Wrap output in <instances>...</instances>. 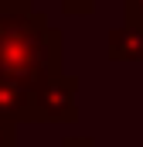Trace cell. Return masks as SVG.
I'll return each instance as SVG.
<instances>
[{"label":"cell","instance_id":"6da1fadb","mask_svg":"<svg viewBox=\"0 0 143 147\" xmlns=\"http://www.w3.org/2000/svg\"><path fill=\"white\" fill-rule=\"evenodd\" d=\"M61 72V31L48 28L37 34L3 38L0 41V79L17 82L34 92Z\"/></svg>","mask_w":143,"mask_h":147},{"label":"cell","instance_id":"7a4b0ae2","mask_svg":"<svg viewBox=\"0 0 143 147\" xmlns=\"http://www.w3.org/2000/svg\"><path fill=\"white\" fill-rule=\"evenodd\" d=\"M78 120V79L58 72L34 89V123H75Z\"/></svg>","mask_w":143,"mask_h":147},{"label":"cell","instance_id":"3957f363","mask_svg":"<svg viewBox=\"0 0 143 147\" xmlns=\"http://www.w3.org/2000/svg\"><path fill=\"white\" fill-rule=\"evenodd\" d=\"M0 120L17 123H34V92L17 86V82H3L0 79Z\"/></svg>","mask_w":143,"mask_h":147},{"label":"cell","instance_id":"277c9868","mask_svg":"<svg viewBox=\"0 0 143 147\" xmlns=\"http://www.w3.org/2000/svg\"><path fill=\"white\" fill-rule=\"evenodd\" d=\"M106 51L112 62H143V31L140 28H112L106 38Z\"/></svg>","mask_w":143,"mask_h":147},{"label":"cell","instance_id":"5b68a950","mask_svg":"<svg viewBox=\"0 0 143 147\" xmlns=\"http://www.w3.org/2000/svg\"><path fill=\"white\" fill-rule=\"evenodd\" d=\"M123 14H126L130 28H140L143 31V0H123Z\"/></svg>","mask_w":143,"mask_h":147},{"label":"cell","instance_id":"8992f818","mask_svg":"<svg viewBox=\"0 0 143 147\" xmlns=\"http://www.w3.org/2000/svg\"><path fill=\"white\" fill-rule=\"evenodd\" d=\"M99 0H61V10L65 14H92Z\"/></svg>","mask_w":143,"mask_h":147},{"label":"cell","instance_id":"52a82bcc","mask_svg":"<svg viewBox=\"0 0 143 147\" xmlns=\"http://www.w3.org/2000/svg\"><path fill=\"white\" fill-rule=\"evenodd\" d=\"M0 147H17V127L10 120H0Z\"/></svg>","mask_w":143,"mask_h":147},{"label":"cell","instance_id":"ba28073f","mask_svg":"<svg viewBox=\"0 0 143 147\" xmlns=\"http://www.w3.org/2000/svg\"><path fill=\"white\" fill-rule=\"evenodd\" d=\"M61 147H96V144H92L89 137H65V140H61Z\"/></svg>","mask_w":143,"mask_h":147}]
</instances>
